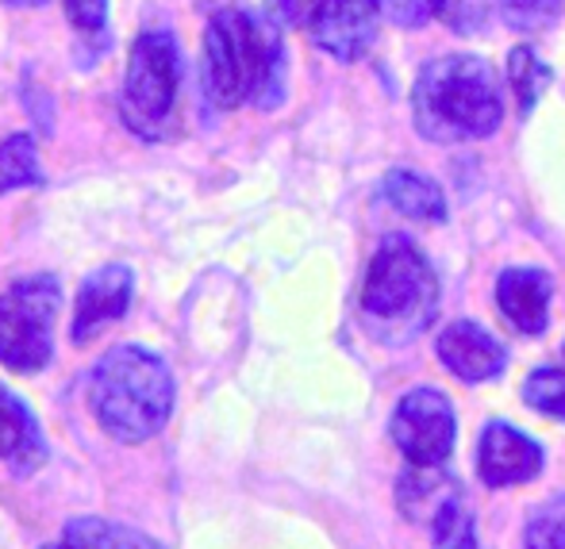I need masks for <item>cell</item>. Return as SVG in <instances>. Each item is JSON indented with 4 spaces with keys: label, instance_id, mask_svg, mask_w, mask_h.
<instances>
[{
    "label": "cell",
    "instance_id": "cell-1",
    "mask_svg": "<svg viewBox=\"0 0 565 549\" xmlns=\"http://www.w3.org/2000/svg\"><path fill=\"white\" fill-rule=\"evenodd\" d=\"M89 403L108 439L124 445L150 442L173 416V373L158 354L124 342L93 365Z\"/></svg>",
    "mask_w": 565,
    "mask_h": 549
},
{
    "label": "cell",
    "instance_id": "cell-2",
    "mask_svg": "<svg viewBox=\"0 0 565 549\" xmlns=\"http://www.w3.org/2000/svg\"><path fill=\"white\" fill-rule=\"evenodd\" d=\"M412 116L431 142L489 139L500 127V77L473 54H447L424 66L412 89Z\"/></svg>",
    "mask_w": 565,
    "mask_h": 549
},
{
    "label": "cell",
    "instance_id": "cell-3",
    "mask_svg": "<svg viewBox=\"0 0 565 549\" xmlns=\"http://www.w3.org/2000/svg\"><path fill=\"white\" fill-rule=\"evenodd\" d=\"M439 312V277L416 243L388 235L370 261L362 284V320L388 346H404L431 327Z\"/></svg>",
    "mask_w": 565,
    "mask_h": 549
},
{
    "label": "cell",
    "instance_id": "cell-4",
    "mask_svg": "<svg viewBox=\"0 0 565 549\" xmlns=\"http://www.w3.org/2000/svg\"><path fill=\"white\" fill-rule=\"evenodd\" d=\"M281 46L246 12H220L204 35V89L216 108H243L277 93Z\"/></svg>",
    "mask_w": 565,
    "mask_h": 549
},
{
    "label": "cell",
    "instance_id": "cell-5",
    "mask_svg": "<svg viewBox=\"0 0 565 549\" xmlns=\"http://www.w3.org/2000/svg\"><path fill=\"white\" fill-rule=\"evenodd\" d=\"M181 93V54L170 31H142L127 54L119 116L139 139H158L173 123Z\"/></svg>",
    "mask_w": 565,
    "mask_h": 549
},
{
    "label": "cell",
    "instance_id": "cell-6",
    "mask_svg": "<svg viewBox=\"0 0 565 549\" xmlns=\"http://www.w3.org/2000/svg\"><path fill=\"white\" fill-rule=\"evenodd\" d=\"M62 289L54 277H28L0 292V365L39 373L54 357V320Z\"/></svg>",
    "mask_w": 565,
    "mask_h": 549
},
{
    "label": "cell",
    "instance_id": "cell-7",
    "mask_svg": "<svg viewBox=\"0 0 565 549\" xmlns=\"http://www.w3.org/2000/svg\"><path fill=\"white\" fill-rule=\"evenodd\" d=\"M401 499V512L412 523L431 530L435 546L466 549L473 546V515L461 504V488L443 473V465H416L412 461V473L396 488Z\"/></svg>",
    "mask_w": 565,
    "mask_h": 549
},
{
    "label": "cell",
    "instance_id": "cell-8",
    "mask_svg": "<svg viewBox=\"0 0 565 549\" xmlns=\"http://www.w3.org/2000/svg\"><path fill=\"white\" fill-rule=\"evenodd\" d=\"M396 450L416 465H443L454 450V408L435 388H416L393 411L388 423Z\"/></svg>",
    "mask_w": 565,
    "mask_h": 549
},
{
    "label": "cell",
    "instance_id": "cell-9",
    "mask_svg": "<svg viewBox=\"0 0 565 549\" xmlns=\"http://www.w3.org/2000/svg\"><path fill=\"white\" fill-rule=\"evenodd\" d=\"M377 0H320L308 20L312 43L339 62H358L377 39Z\"/></svg>",
    "mask_w": 565,
    "mask_h": 549
},
{
    "label": "cell",
    "instance_id": "cell-10",
    "mask_svg": "<svg viewBox=\"0 0 565 549\" xmlns=\"http://www.w3.org/2000/svg\"><path fill=\"white\" fill-rule=\"evenodd\" d=\"M131 292H135V277L127 266H100L97 273H89L82 281V292H77L70 338L77 346H85L108 323H119L127 315V308H131Z\"/></svg>",
    "mask_w": 565,
    "mask_h": 549
},
{
    "label": "cell",
    "instance_id": "cell-11",
    "mask_svg": "<svg viewBox=\"0 0 565 549\" xmlns=\"http://www.w3.org/2000/svg\"><path fill=\"white\" fill-rule=\"evenodd\" d=\"M477 473L489 488L535 481L543 473V450L512 423H489L477 445Z\"/></svg>",
    "mask_w": 565,
    "mask_h": 549
},
{
    "label": "cell",
    "instance_id": "cell-12",
    "mask_svg": "<svg viewBox=\"0 0 565 549\" xmlns=\"http://www.w3.org/2000/svg\"><path fill=\"white\" fill-rule=\"evenodd\" d=\"M439 362L447 365L458 380H469V385H481V380H492L504 373L508 354L497 338H492L484 327L469 320L450 323L447 331L439 334Z\"/></svg>",
    "mask_w": 565,
    "mask_h": 549
},
{
    "label": "cell",
    "instance_id": "cell-13",
    "mask_svg": "<svg viewBox=\"0 0 565 549\" xmlns=\"http://www.w3.org/2000/svg\"><path fill=\"white\" fill-rule=\"evenodd\" d=\"M551 277L543 269L512 266L500 273L497 281V304L504 320L523 334H543L546 320H551Z\"/></svg>",
    "mask_w": 565,
    "mask_h": 549
},
{
    "label": "cell",
    "instance_id": "cell-14",
    "mask_svg": "<svg viewBox=\"0 0 565 549\" xmlns=\"http://www.w3.org/2000/svg\"><path fill=\"white\" fill-rule=\"evenodd\" d=\"M46 458V442L31 408L0 385V461L15 473H35Z\"/></svg>",
    "mask_w": 565,
    "mask_h": 549
},
{
    "label": "cell",
    "instance_id": "cell-15",
    "mask_svg": "<svg viewBox=\"0 0 565 549\" xmlns=\"http://www.w3.org/2000/svg\"><path fill=\"white\" fill-rule=\"evenodd\" d=\"M381 196L393 204L401 216H412L419 223H443L447 219V201H443V189L431 177L412 170H393L381 185Z\"/></svg>",
    "mask_w": 565,
    "mask_h": 549
},
{
    "label": "cell",
    "instance_id": "cell-16",
    "mask_svg": "<svg viewBox=\"0 0 565 549\" xmlns=\"http://www.w3.org/2000/svg\"><path fill=\"white\" fill-rule=\"evenodd\" d=\"M31 185H43L35 142L28 134H12V139L0 142V193L31 189Z\"/></svg>",
    "mask_w": 565,
    "mask_h": 549
},
{
    "label": "cell",
    "instance_id": "cell-17",
    "mask_svg": "<svg viewBox=\"0 0 565 549\" xmlns=\"http://www.w3.org/2000/svg\"><path fill=\"white\" fill-rule=\"evenodd\" d=\"M62 546H105V549H116V546H158L150 535H139L131 527H119V523H108V519H74L66 530H62Z\"/></svg>",
    "mask_w": 565,
    "mask_h": 549
},
{
    "label": "cell",
    "instance_id": "cell-18",
    "mask_svg": "<svg viewBox=\"0 0 565 549\" xmlns=\"http://www.w3.org/2000/svg\"><path fill=\"white\" fill-rule=\"evenodd\" d=\"M508 85H512L520 108L531 111L539 105V97H543V89L551 85V69L543 66V58L531 46H515L508 54Z\"/></svg>",
    "mask_w": 565,
    "mask_h": 549
},
{
    "label": "cell",
    "instance_id": "cell-19",
    "mask_svg": "<svg viewBox=\"0 0 565 549\" xmlns=\"http://www.w3.org/2000/svg\"><path fill=\"white\" fill-rule=\"evenodd\" d=\"M523 396L535 411L565 423V369H535L523 385Z\"/></svg>",
    "mask_w": 565,
    "mask_h": 549
},
{
    "label": "cell",
    "instance_id": "cell-20",
    "mask_svg": "<svg viewBox=\"0 0 565 549\" xmlns=\"http://www.w3.org/2000/svg\"><path fill=\"white\" fill-rule=\"evenodd\" d=\"M523 542L535 549H565V496H554L531 515Z\"/></svg>",
    "mask_w": 565,
    "mask_h": 549
},
{
    "label": "cell",
    "instance_id": "cell-21",
    "mask_svg": "<svg viewBox=\"0 0 565 549\" xmlns=\"http://www.w3.org/2000/svg\"><path fill=\"white\" fill-rule=\"evenodd\" d=\"M562 4L565 0H500L504 20L520 31H539V28H546V23H554Z\"/></svg>",
    "mask_w": 565,
    "mask_h": 549
},
{
    "label": "cell",
    "instance_id": "cell-22",
    "mask_svg": "<svg viewBox=\"0 0 565 549\" xmlns=\"http://www.w3.org/2000/svg\"><path fill=\"white\" fill-rule=\"evenodd\" d=\"M377 4L396 28H424L443 12V0H377Z\"/></svg>",
    "mask_w": 565,
    "mask_h": 549
},
{
    "label": "cell",
    "instance_id": "cell-23",
    "mask_svg": "<svg viewBox=\"0 0 565 549\" xmlns=\"http://www.w3.org/2000/svg\"><path fill=\"white\" fill-rule=\"evenodd\" d=\"M66 20L74 23L82 35H105L108 28V0H62Z\"/></svg>",
    "mask_w": 565,
    "mask_h": 549
},
{
    "label": "cell",
    "instance_id": "cell-24",
    "mask_svg": "<svg viewBox=\"0 0 565 549\" xmlns=\"http://www.w3.org/2000/svg\"><path fill=\"white\" fill-rule=\"evenodd\" d=\"M266 4L281 23H305V20H312L320 0H266Z\"/></svg>",
    "mask_w": 565,
    "mask_h": 549
},
{
    "label": "cell",
    "instance_id": "cell-25",
    "mask_svg": "<svg viewBox=\"0 0 565 549\" xmlns=\"http://www.w3.org/2000/svg\"><path fill=\"white\" fill-rule=\"evenodd\" d=\"M4 4H12V8H39V4H46V0H4Z\"/></svg>",
    "mask_w": 565,
    "mask_h": 549
}]
</instances>
